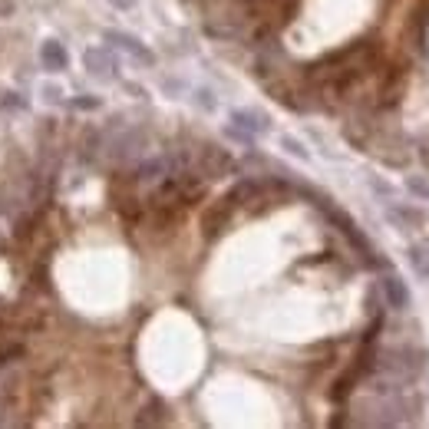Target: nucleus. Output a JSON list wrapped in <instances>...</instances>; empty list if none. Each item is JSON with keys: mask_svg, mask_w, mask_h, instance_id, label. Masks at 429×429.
Returning a JSON list of instances; mask_svg holds the SVG:
<instances>
[{"mask_svg": "<svg viewBox=\"0 0 429 429\" xmlns=\"http://www.w3.org/2000/svg\"><path fill=\"white\" fill-rule=\"evenodd\" d=\"M40 93H43V99H47V103H60V96H63V89H60V86H40Z\"/></svg>", "mask_w": 429, "mask_h": 429, "instance_id": "f8f14e48", "label": "nucleus"}, {"mask_svg": "<svg viewBox=\"0 0 429 429\" xmlns=\"http://www.w3.org/2000/svg\"><path fill=\"white\" fill-rule=\"evenodd\" d=\"M380 287H383V297H386V304H390L393 311H403V307L410 304V291H406V284H403L396 274H386Z\"/></svg>", "mask_w": 429, "mask_h": 429, "instance_id": "423d86ee", "label": "nucleus"}, {"mask_svg": "<svg viewBox=\"0 0 429 429\" xmlns=\"http://www.w3.org/2000/svg\"><path fill=\"white\" fill-rule=\"evenodd\" d=\"M231 205H235L231 199H221V205H215V208H211L208 215H205V235H208V238H215V235H218V231L225 228V225H228V211H231Z\"/></svg>", "mask_w": 429, "mask_h": 429, "instance_id": "6e6552de", "label": "nucleus"}, {"mask_svg": "<svg viewBox=\"0 0 429 429\" xmlns=\"http://www.w3.org/2000/svg\"><path fill=\"white\" fill-rule=\"evenodd\" d=\"M69 106H73V109H96L99 99H96V96H83V99H69Z\"/></svg>", "mask_w": 429, "mask_h": 429, "instance_id": "ddd939ff", "label": "nucleus"}, {"mask_svg": "<svg viewBox=\"0 0 429 429\" xmlns=\"http://www.w3.org/2000/svg\"><path fill=\"white\" fill-rule=\"evenodd\" d=\"M40 63H43L47 69H53V73L67 69L69 57H67V50H63V43H57V40H47V43L40 47Z\"/></svg>", "mask_w": 429, "mask_h": 429, "instance_id": "0eeeda50", "label": "nucleus"}, {"mask_svg": "<svg viewBox=\"0 0 429 429\" xmlns=\"http://www.w3.org/2000/svg\"><path fill=\"white\" fill-rule=\"evenodd\" d=\"M406 185H410V191H416V195H429V185H426V182H420V179H410Z\"/></svg>", "mask_w": 429, "mask_h": 429, "instance_id": "4468645a", "label": "nucleus"}, {"mask_svg": "<svg viewBox=\"0 0 429 429\" xmlns=\"http://www.w3.org/2000/svg\"><path fill=\"white\" fill-rule=\"evenodd\" d=\"M410 264H413V271H416V274L429 281V257H426V248H416V245H413V248H410Z\"/></svg>", "mask_w": 429, "mask_h": 429, "instance_id": "1a4fd4ad", "label": "nucleus"}, {"mask_svg": "<svg viewBox=\"0 0 429 429\" xmlns=\"http://www.w3.org/2000/svg\"><path fill=\"white\" fill-rule=\"evenodd\" d=\"M83 63H86V69H89L93 77H99V79H109V77H113V69H116L113 53H109V50H103V47L86 50V53H83Z\"/></svg>", "mask_w": 429, "mask_h": 429, "instance_id": "7ed1b4c3", "label": "nucleus"}, {"mask_svg": "<svg viewBox=\"0 0 429 429\" xmlns=\"http://www.w3.org/2000/svg\"><path fill=\"white\" fill-rule=\"evenodd\" d=\"M231 123L238 126V129H245V133H251V135L267 133V129H271L267 116L257 113V109H235V113H231Z\"/></svg>", "mask_w": 429, "mask_h": 429, "instance_id": "39448f33", "label": "nucleus"}, {"mask_svg": "<svg viewBox=\"0 0 429 429\" xmlns=\"http://www.w3.org/2000/svg\"><path fill=\"white\" fill-rule=\"evenodd\" d=\"M281 145H284V149H287V152H291V155H297V159H304V162H307V159H311V152H307L304 145L297 143L294 135H284V139H281Z\"/></svg>", "mask_w": 429, "mask_h": 429, "instance_id": "9d476101", "label": "nucleus"}, {"mask_svg": "<svg viewBox=\"0 0 429 429\" xmlns=\"http://www.w3.org/2000/svg\"><path fill=\"white\" fill-rule=\"evenodd\" d=\"M106 40H109L113 47H119L123 53H129L133 60L145 63V67H152V63H155V53L149 47H143V43H139L133 33H123V30H106Z\"/></svg>", "mask_w": 429, "mask_h": 429, "instance_id": "f03ea898", "label": "nucleus"}, {"mask_svg": "<svg viewBox=\"0 0 429 429\" xmlns=\"http://www.w3.org/2000/svg\"><path fill=\"white\" fill-rule=\"evenodd\" d=\"M195 103H199L201 109H208V113L218 106V103H215V96H211V89H195Z\"/></svg>", "mask_w": 429, "mask_h": 429, "instance_id": "9b49d317", "label": "nucleus"}, {"mask_svg": "<svg viewBox=\"0 0 429 429\" xmlns=\"http://www.w3.org/2000/svg\"><path fill=\"white\" fill-rule=\"evenodd\" d=\"M145 149V135L139 129H109V143H106V155L119 165H129L135 162Z\"/></svg>", "mask_w": 429, "mask_h": 429, "instance_id": "f257e3e1", "label": "nucleus"}, {"mask_svg": "<svg viewBox=\"0 0 429 429\" xmlns=\"http://www.w3.org/2000/svg\"><path fill=\"white\" fill-rule=\"evenodd\" d=\"M109 4H113L116 10H129V7H133V4H135V0H109Z\"/></svg>", "mask_w": 429, "mask_h": 429, "instance_id": "2eb2a0df", "label": "nucleus"}, {"mask_svg": "<svg viewBox=\"0 0 429 429\" xmlns=\"http://www.w3.org/2000/svg\"><path fill=\"white\" fill-rule=\"evenodd\" d=\"M386 218H390L396 228L410 231V228H420L423 221H426V215H423L420 208H413V205H390V208H386Z\"/></svg>", "mask_w": 429, "mask_h": 429, "instance_id": "20e7f679", "label": "nucleus"}]
</instances>
